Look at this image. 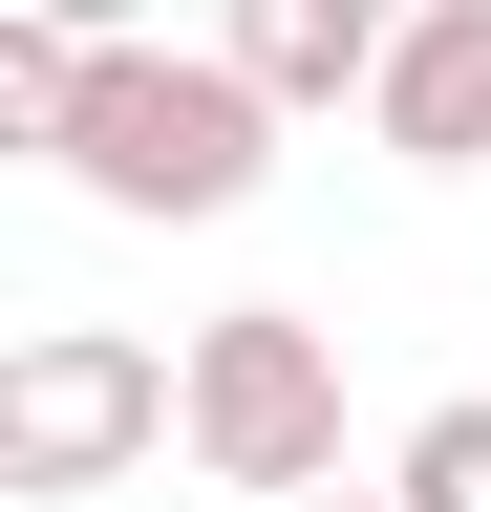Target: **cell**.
<instances>
[{"label":"cell","mask_w":491,"mask_h":512,"mask_svg":"<svg viewBox=\"0 0 491 512\" xmlns=\"http://www.w3.org/2000/svg\"><path fill=\"white\" fill-rule=\"evenodd\" d=\"M86 192V214H129V235H193V214H257V171H278V86L235 43H86V107H65V150H43Z\"/></svg>","instance_id":"obj_1"},{"label":"cell","mask_w":491,"mask_h":512,"mask_svg":"<svg viewBox=\"0 0 491 512\" xmlns=\"http://www.w3.org/2000/svg\"><path fill=\"white\" fill-rule=\"evenodd\" d=\"M150 448H193V363H150L129 320H22V363H0V491L86 512V491H129Z\"/></svg>","instance_id":"obj_2"},{"label":"cell","mask_w":491,"mask_h":512,"mask_svg":"<svg viewBox=\"0 0 491 512\" xmlns=\"http://www.w3.org/2000/svg\"><path fill=\"white\" fill-rule=\"evenodd\" d=\"M171 363H193V470L214 491H342V342H321V320H299V299H235V320H193V342H171Z\"/></svg>","instance_id":"obj_3"},{"label":"cell","mask_w":491,"mask_h":512,"mask_svg":"<svg viewBox=\"0 0 491 512\" xmlns=\"http://www.w3.org/2000/svg\"><path fill=\"white\" fill-rule=\"evenodd\" d=\"M363 128H385L406 171H491V0H406L385 86H363Z\"/></svg>","instance_id":"obj_4"},{"label":"cell","mask_w":491,"mask_h":512,"mask_svg":"<svg viewBox=\"0 0 491 512\" xmlns=\"http://www.w3.org/2000/svg\"><path fill=\"white\" fill-rule=\"evenodd\" d=\"M214 43L257 64L278 107H342V86H385V43H406V0H214Z\"/></svg>","instance_id":"obj_5"},{"label":"cell","mask_w":491,"mask_h":512,"mask_svg":"<svg viewBox=\"0 0 491 512\" xmlns=\"http://www.w3.org/2000/svg\"><path fill=\"white\" fill-rule=\"evenodd\" d=\"M65 107H86V22L0 0V128H22V150H65Z\"/></svg>","instance_id":"obj_6"},{"label":"cell","mask_w":491,"mask_h":512,"mask_svg":"<svg viewBox=\"0 0 491 512\" xmlns=\"http://www.w3.org/2000/svg\"><path fill=\"white\" fill-rule=\"evenodd\" d=\"M385 491H406V512H491V384H470V406H427V427L385 448Z\"/></svg>","instance_id":"obj_7"},{"label":"cell","mask_w":491,"mask_h":512,"mask_svg":"<svg viewBox=\"0 0 491 512\" xmlns=\"http://www.w3.org/2000/svg\"><path fill=\"white\" fill-rule=\"evenodd\" d=\"M43 22H86V43H129V22H171V0H43Z\"/></svg>","instance_id":"obj_8"},{"label":"cell","mask_w":491,"mask_h":512,"mask_svg":"<svg viewBox=\"0 0 491 512\" xmlns=\"http://www.w3.org/2000/svg\"><path fill=\"white\" fill-rule=\"evenodd\" d=\"M278 512H406V491H278Z\"/></svg>","instance_id":"obj_9"}]
</instances>
